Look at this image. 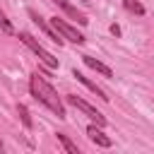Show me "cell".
<instances>
[{
    "label": "cell",
    "instance_id": "obj_1",
    "mask_svg": "<svg viewBox=\"0 0 154 154\" xmlns=\"http://www.w3.org/2000/svg\"><path fill=\"white\" fill-rule=\"evenodd\" d=\"M29 91H31V96H34L38 103H43L48 111H53L60 120L65 118V106H63V101H60L58 91H55V89L43 79V75L34 72V75L29 77Z\"/></svg>",
    "mask_w": 154,
    "mask_h": 154
},
{
    "label": "cell",
    "instance_id": "obj_2",
    "mask_svg": "<svg viewBox=\"0 0 154 154\" xmlns=\"http://www.w3.org/2000/svg\"><path fill=\"white\" fill-rule=\"evenodd\" d=\"M19 38H22V43H24L26 48H31V51L38 55V60H41L48 70H58V58H53V55H51V53H48V51H46V48H43V46H41L34 36H31V34L22 31V34H19Z\"/></svg>",
    "mask_w": 154,
    "mask_h": 154
},
{
    "label": "cell",
    "instance_id": "obj_3",
    "mask_svg": "<svg viewBox=\"0 0 154 154\" xmlns=\"http://www.w3.org/2000/svg\"><path fill=\"white\" fill-rule=\"evenodd\" d=\"M65 101H67L70 106H75L77 111H82V113H84L87 118H91V120H94L96 125H101V128L106 125V118H103V116H101V113H99V111H96V108H94L91 103H87L84 99H79V96H75V94H70V96H65Z\"/></svg>",
    "mask_w": 154,
    "mask_h": 154
},
{
    "label": "cell",
    "instance_id": "obj_4",
    "mask_svg": "<svg viewBox=\"0 0 154 154\" xmlns=\"http://www.w3.org/2000/svg\"><path fill=\"white\" fill-rule=\"evenodd\" d=\"M51 24H53V29L63 36V38H67V41H72V43H84V36L72 26V24H67L65 19H60V17H51Z\"/></svg>",
    "mask_w": 154,
    "mask_h": 154
},
{
    "label": "cell",
    "instance_id": "obj_5",
    "mask_svg": "<svg viewBox=\"0 0 154 154\" xmlns=\"http://www.w3.org/2000/svg\"><path fill=\"white\" fill-rule=\"evenodd\" d=\"M29 17L34 19V24H36V26H38V29H41V31H43V34H46V36H48V38H51L53 43L63 46V41H65V38H63V36H60V34H58V31L53 29V24H46V22H43V19L38 17V12H34V10H29Z\"/></svg>",
    "mask_w": 154,
    "mask_h": 154
},
{
    "label": "cell",
    "instance_id": "obj_6",
    "mask_svg": "<svg viewBox=\"0 0 154 154\" xmlns=\"http://www.w3.org/2000/svg\"><path fill=\"white\" fill-rule=\"evenodd\" d=\"M87 135H89V140H91L96 147H111V144H113V142H111V137H106V135H103L101 125H89V128H87Z\"/></svg>",
    "mask_w": 154,
    "mask_h": 154
},
{
    "label": "cell",
    "instance_id": "obj_7",
    "mask_svg": "<svg viewBox=\"0 0 154 154\" xmlns=\"http://www.w3.org/2000/svg\"><path fill=\"white\" fill-rule=\"evenodd\" d=\"M51 2H55V5H58V7H60V10L65 12V14H70V17L75 19V22H79V24H87V22H89V19H87V17L82 14V12H77V7H72V5L67 2V0H51Z\"/></svg>",
    "mask_w": 154,
    "mask_h": 154
},
{
    "label": "cell",
    "instance_id": "obj_8",
    "mask_svg": "<svg viewBox=\"0 0 154 154\" xmlns=\"http://www.w3.org/2000/svg\"><path fill=\"white\" fill-rule=\"evenodd\" d=\"M82 60H84V65H87V67L96 70L99 75H103V77H113V70H111L108 65H103L101 60H96V58H91V55H82Z\"/></svg>",
    "mask_w": 154,
    "mask_h": 154
},
{
    "label": "cell",
    "instance_id": "obj_9",
    "mask_svg": "<svg viewBox=\"0 0 154 154\" xmlns=\"http://www.w3.org/2000/svg\"><path fill=\"white\" fill-rule=\"evenodd\" d=\"M72 77H75V79H77V82H82V84H84V87H87V89H91V91H94V94H96V96H101V99H108V96H106V94H103V89H101V87H96V84H94V82H91V79H89V77H84V75H82V72H79V70H72Z\"/></svg>",
    "mask_w": 154,
    "mask_h": 154
},
{
    "label": "cell",
    "instance_id": "obj_10",
    "mask_svg": "<svg viewBox=\"0 0 154 154\" xmlns=\"http://www.w3.org/2000/svg\"><path fill=\"white\" fill-rule=\"evenodd\" d=\"M123 7L128 12H132V14H144V5L140 0H123Z\"/></svg>",
    "mask_w": 154,
    "mask_h": 154
},
{
    "label": "cell",
    "instance_id": "obj_11",
    "mask_svg": "<svg viewBox=\"0 0 154 154\" xmlns=\"http://www.w3.org/2000/svg\"><path fill=\"white\" fill-rule=\"evenodd\" d=\"M58 140H60V144L65 147V152H70V154H79L77 144H75V142H72V140H70L67 135H60V132H58Z\"/></svg>",
    "mask_w": 154,
    "mask_h": 154
},
{
    "label": "cell",
    "instance_id": "obj_12",
    "mask_svg": "<svg viewBox=\"0 0 154 154\" xmlns=\"http://www.w3.org/2000/svg\"><path fill=\"white\" fill-rule=\"evenodd\" d=\"M17 111H19V116H22V123H24L26 128H31V118H29V111H26V106H22V103H19V108H17Z\"/></svg>",
    "mask_w": 154,
    "mask_h": 154
},
{
    "label": "cell",
    "instance_id": "obj_13",
    "mask_svg": "<svg viewBox=\"0 0 154 154\" xmlns=\"http://www.w3.org/2000/svg\"><path fill=\"white\" fill-rule=\"evenodd\" d=\"M0 29H2L5 34H12V31H14V29H12V24L7 22V17L2 14V10H0Z\"/></svg>",
    "mask_w": 154,
    "mask_h": 154
},
{
    "label": "cell",
    "instance_id": "obj_14",
    "mask_svg": "<svg viewBox=\"0 0 154 154\" xmlns=\"http://www.w3.org/2000/svg\"><path fill=\"white\" fill-rule=\"evenodd\" d=\"M111 34H116V36H118V34H120V26H118V24H111Z\"/></svg>",
    "mask_w": 154,
    "mask_h": 154
},
{
    "label": "cell",
    "instance_id": "obj_15",
    "mask_svg": "<svg viewBox=\"0 0 154 154\" xmlns=\"http://www.w3.org/2000/svg\"><path fill=\"white\" fill-rule=\"evenodd\" d=\"M2 149H5V144H2V140H0V152H2Z\"/></svg>",
    "mask_w": 154,
    "mask_h": 154
},
{
    "label": "cell",
    "instance_id": "obj_16",
    "mask_svg": "<svg viewBox=\"0 0 154 154\" xmlns=\"http://www.w3.org/2000/svg\"><path fill=\"white\" fill-rule=\"evenodd\" d=\"M82 2H89V0H82Z\"/></svg>",
    "mask_w": 154,
    "mask_h": 154
}]
</instances>
